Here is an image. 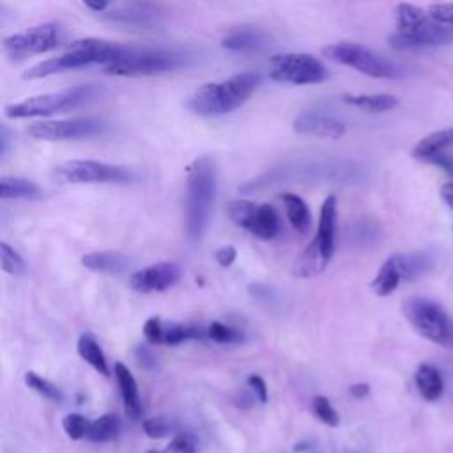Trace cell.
<instances>
[{
  "label": "cell",
  "mask_w": 453,
  "mask_h": 453,
  "mask_svg": "<svg viewBox=\"0 0 453 453\" xmlns=\"http://www.w3.org/2000/svg\"><path fill=\"white\" fill-rule=\"evenodd\" d=\"M78 354L83 361H87L96 372H99L101 375L108 377L110 375V368H108V361H106V356L103 352V349L99 347L97 340L94 338V334L90 333H83L80 338H78Z\"/></svg>",
  "instance_id": "23"
},
{
  "label": "cell",
  "mask_w": 453,
  "mask_h": 453,
  "mask_svg": "<svg viewBox=\"0 0 453 453\" xmlns=\"http://www.w3.org/2000/svg\"><path fill=\"white\" fill-rule=\"evenodd\" d=\"M0 196L4 200L7 198H28V200H35L42 196V189L23 177H9L4 175L0 179Z\"/></svg>",
  "instance_id": "25"
},
{
  "label": "cell",
  "mask_w": 453,
  "mask_h": 453,
  "mask_svg": "<svg viewBox=\"0 0 453 453\" xmlns=\"http://www.w3.org/2000/svg\"><path fill=\"white\" fill-rule=\"evenodd\" d=\"M306 448H308V444H306V442H299V444H296L294 451H303V449H306Z\"/></svg>",
  "instance_id": "48"
},
{
  "label": "cell",
  "mask_w": 453,
  "mask_h": 453,
  "mask_svg": "<svg viewBox=\"0 0 453 453\" xmlns=\"http://www.w3.org/2000/svg\"><path fill=\"white\" fill-rule=\"evenodd\" d=\"M103 87L87 83L64 88L58 92H48L39 96H30L19 103L7 104L4 108L5 117L9 119H32V117H50L55 113L69 111L78 106H83L97 97H101Z\"/></svg>",
  "instance_id": "5"
},
{
  "label": "cell",
  "mask_w": 453,
  "mask_h": 453,
  "mask_svg": "<svg viewBox=\"0 0 453 453\" xmlns=\"http://www.w3.org/2000/svg\"><path fill=\"white\" fill-rule=\"evenodd\" d=\"M248 384L253 389V393L258 398V402L265 403L267 402V386H265L264 379L260 375H250L248 377Z\"/></svg>",
  "instance_id": "43"
},
{
  "label": "cell",
  "mask_w": 453,
  "mask_h": 453,
  "mask_svg": "<svg viewBox=\"0 0 453 453\" xmlns=\"http://www.w3.org/2000/svg\"><path fill=\"white\" fill-rule=\"evenodd\" d=\"M398 262L403 280H412L423 274L430 265V260L423 253H398Z\"/></svg>",
  "instance_id": "31"
},
{
  "label": "cell",
  "mask_w": 453,
  "mask_h": 453,
  "mask_svg": "<svg viewBox=\"0 0 453 453\" xmlns=\"http://www.w3.org/2000/svg\"><path fill=\"white\" fill-rule=\"evenodd\" d=\"M163 333H165V327L157 317H150L143 326V334H145L147 342L152 345L163 343Z\"/></svg>",
  "instance_id": "41"
},
{
  "label": "cell",
  "mask_w": 453,
  "mask_h": 453,
  "mask_svg": "<svg viewBox=\"0 0 453 453\" xmlns=\"http://www.w3.org/2000/svg\"><path fill=\"white\" fill-rule=\"evenodd\" d=\"M83 267L103 273V274H120L127 271L129 258L119 251H94L81 257Z\"/></svg>",
  "instance_id": "19"
},
{
  "label": "cell",
  "mask_w": 453,
  "mask_h": 453,
  "mask_svg": "<svg viewBox=\"0 0 453 453\" xmlns=\"http://www.w3.org/2000/svg\"><path fill=\"white\" fill-rule=\"evenodd\" d=\"M402 280H403V274H402V269H400L398 255H393L380 265V269L377 271L370 287H372V292L375 296L386 297V296H389L396 290V287L400 285Z\"/></svg>",
  "instance_id": "21"
},
{
  "label": "cell",
  "mask_w": 453,
  "mask_h": 453,
  "mask_svg": "<svg viewBox=\"0 0 453 453\" xmlns=\"http://www.w3.org/2000/svg\"><path fill=\"white\" fill-rule=\"evenodd\" d=\"M388 41L391 48L400 51L441 46L453 42V27L435 21L423 7L398 4L396 28Z\"/></svg>",
  "instance_id": "4"
},
{
  "label": "cell",
  "mask_w": 453,
  "mask_h": 453,
  "mask_svg": "<svg viewBox=\"0 0 453 453\" xmlns=\"http://www.w3.org/2000/svg\"><path fill=\"white\" fill-rule=\"evenodd\" d=\"M157 11L154 7L149 5H131L120 11H113L108 12L106 18L110 21L115 23H124V25H140V27H147L157 21Z\"/></svg>",
  "instance_id": "26"
},
{
  "label": "cell",
  "mask_w": 453,
  "mask_h": 453,
  "mask_svg": "<svg viewBox=\"0 0 453 453\" xmlns=\"http://www.w3.org/2000/svg\"><path fill=\"white\" fill-rule=\"evenodd\" d=\"M136 48L124 46L119 42L97 39V37H85L73 41L64 53L46 58L32 67H28L23 73V80H41L48 78L64 71L71 69H80L94 64H103L108 65L111 62H117L131 53H134Z\"/></svg>",
  "instance_id": "1"
},
{
  "label": "cell",
  "mask_w": 453,
  "mask_h": 453,
  "mask_svg": "<svg viewBox=\"0 0 453 453\" xmlns=\"http://www.w3.org/2000/svg\"><path fill=\"white\" fill-rule=\"evenodd\" d=\"M186 64L182 53L166 50H138L117 62L104 65V74L120 78L156 76L168 71H175Z\"/></svg>",
  "instance_id": "9"
},
{
  "label": "cell",
  "mask_w": 453,
  "mask_h": 453,
  "mask_svg": "<svg viewBox=\"0 0 453 453\" xmlns=\"http://www.w3.org/2000/svg\"><path fill=\"white\" fill-rule=\"evenodd\" d=\"M216 163L203 154L191 161L186 179V232L191 241H198L211 219L216 200Z\"/></svg>",
  "instance_id": "3"
},
{
  "label": "cell",
  "mask_w": 453,
  "mask_h": 453,
  "mask_svg": "<svg viewBox=\"0 0 453 453\" xmlns=\"http://www.w3.org/2000/svg\"><path fill=\"white\" fill-rule=\"evenodd\" d=\"M23 380H25V384H27L30 389H34L35 393H39V395L44 396L46 400L60 402V400L64 398V396H62V391H60L53 382H50L48 379L37 375L35 372H27V373L23 375Z\"/></svg>",
  "instance_id": "32"
},
{
  "label": "cell",
  "mask_w": 453,
  "mask_h": 453,
  "mask_svg": "<svg viewBox=\"0 0 453 453\" xmlns=\"http://www.w3.org/2000/svg\"><path fill=\"white\" fill-rule=\"evenodd\" d=\"M342 101L366 113H384L398 106V97L391 94H343Z\"/></svg>",
  "instance_id": "20"
},
{
  "label": "cell",
  "mask_w": 453,
  "mask_h": 453,
  "mask_svg": "<svg viewBox=\"0 0 453 453\" xmlns=\"http://www.w3.org/2000/svg\"><path fill=\"white\" fill-rule=\"evenodd\" d=\"M62 428H64V432H65L71 439L78 441V439L87 437L88 428H90V423H88V419H87L85 416L73 412V414H67V416L62 419Z\"/></svg>",
  "instance_id": "36"
},
{
  "label": "cell",
  "mask_w": 453,
  "mask_h": 453,
  "mask_svg": "<svg viewBox=\"0 0 453 453\" xmlns=\"http://www.w3.org/2000/svg\"><path fill=\"white\" fill-rule=\"evenodd\" d=\"M402 313L425 340L437 345H448L451 342V322L439 303L426 297H407L402 303Z\"/></svg>",
  "instance_id": "8"
},
{
  "label": "cell",
  "mask_w": 453,
  "mask_h": 453,
  "mask_svg": "<svg viewBox=\"0 0 453 453\" xmlns=\"http://www.w3.org/2000/svg\"><path fill=\"white\" fill-rule=\"evenodd\" d=\"M113 373H115V379H117L119 388H120V395H122V400H124L126 414L131 419H138L140 414H142V402H140L138 386H136V380H134L133 373L122 363H115Z\"/></svg>",
  "instance_id": "18"
},
{
  "label": "cell",
  "mask_w": 453,
  "mask_h": 453,
  "mask_svg": "<svg viewBox=\"0 0 453 453\" xmlns=\"http://www.w3.org/2000/svg\"><path fill=\"white\" fill-rule=\"evenodd\" d=\"M292 127L299 134H308V136H319V138H329V140H338L345 134L347 127L345 124L327 113L322 111H303L299 113Z\"/></svg>",
  "instance_id": "14"
},
{
  "label": "cell",
  "mask_w": 453,
  "mask_h": 453,
  "mask_svg": "<svg viewBox=\"0 0 453 453\" xmlns=\"http://www.w3.org/2000/svg\"><path fill=\"white\" fill-rule=\"evenodd\" d=\"M207 336L218 343H239L244 340L242 333L237 329H232L221 322H212L207 329Z\"/></svg>",
  "instance_id": "37"
},
{
  "label": "cell",
  "mask_w": 453,
  "mask_h": 453,
  "mask_svg": "<svg viewBox=\"0 0 453 453\" xmlns=\"http://www.w3.org/2000/svg\"><path fill=\"white\" fill-rule=\"evenodd\" d=\"M216 262L221 265V267H230L237 257V251L234 246H223L216 251Z\"/></svg>",
  "instance_id": "44"
},
{
  "label": "cell",
  "mask_w": 453,
  "mask_h": 453,
  "mask_svg": "<svg viewBox=\"0 0 453 453\" xmlns=\"http://www.w3.org/2000/svg\"><path fill=\"white\" fill-rule=\"evenodd\" d=\"M257 207H258V203H253V202H248V200H234V202L228 203L226 211H228L230 219L235 225L250 230L251 221L257 214Z\"/></svg>",
  "instance_id": "30"
},
{
  "label": "cell",
  "mask_w": 453,
  "mask_h": 453,
  "mask_svg": "<svg viewBox=\"0 0 453 453\" xmlns=\"http://www.w3.org/2000/svg\"><path fill=\"white\" fill-rule=\"evenodd\" d=\"M134 357H136L138 365H140L142 368H145V370H152V368H156V365H157V359H156L154 352H152L150 347H147V345H138V347L134 349Z\"/></svg>",
  "instance_id": "42"
},
{
  "label": "cell",
  "mask_w": 453,
  "mask_h": 453,
  "mask_svg": "<svg viewBox=\"0 0 453 453\" xmlns=\"http://www.w3.org/2000/svg\"><path fill=\"white\" fill-rule=\"evenodd\" d=\"M449 147H453V127H446L421 138L412 149V157L421 161L425 156L437 150H446Z\"/></svg>",
  "instance_id": "28"
},
{
  "label": "cell",
  "mask_w": 453,
  "mask_h": 453,
  "mask_svg": "<svg viewBox=\"0 0 453 453\" xmlns=\"http://www.w3.org/2000/svg\"><path fill=\"white\" fill-rule=\"evenodd\" d=\"M145 453H163V451H156V449H149V451H145Z\"/></svg>",
  "instance_id": "49"
},
{
  "label": "cell",
  "mask_w": 453,
  "mask_h": 453,
  "mask_svg": "<svg viewBox=\"0 0 453 453\" xmlns=\"http://www.w3.org/2000/svg\"><path fill=\"white\" fill-rule=\"evenodd\" d=\"M327 262H329V257L324 253L319 241L313 239L296 258L292 273L297 278H313L326 269Z\"/></svg>",
  "instance_id": "16"
},
{
  "label": "cell",
  "mask_w": 453,
  "mask_h": 453,
  "mask_svg": "<svg viewBox=\"0 0 453 453\" xmlns=\"http://www.w3.org/2000/svg\"><path fill=\"white\" fill-rule=\"evenodd\" d=\"M250 232L253 235H257L258 239H264V241H269V239L276 237V234L280 232V219H278V214H276L273 205L258 203L257 214H255V218L251 221V226H250Z\"/></svg>",
  "instance_id": "24"
},
{
  "label": "cell",
  "mask_w": 453,
  "mask_h": 453,
  "mask_svg": "<svg viewBox=\"0 0 453 453\" xmlns=\"http://www.w3.org/2000/svg\"><path fill=\"white\" fill-rule=\"evenodd\" d=\"M0 265H2V271L9 273L12 276H18V274L25 273V260L5 241L0 242Z\"/></svg>",
  "instance_id": "34"
},
{
  "label": "cell",
  "mask_w": 453,
  "mask_h": 453,
  "mask_svg": "<svg viewBox=\"0 0 453 453\" xmlns=\"http://www.w3.org/2000/svg\"><path fill=\"white\" fill-rule=\"evenodd\" d=\"M143 426V432L152 437V439H161V437H166L170 434H173V425L168 423L166 419L163 418H150V419H145L142 423Z\"/></svg>",
  "instance_id": "38"
},
{
  "label": "cell",
  "mask_w": 453,
  "mask_h": 453,
  "mask_svg": "<svg viewBox=\"0 0 453 453\" xmlns=\"http://www.w3.org/2000/svg\"><path fill=\"white\" fill-rule=\"evenodd\" d=\"M163 453H195V442L188 434H177Z\"/></svg>",
  "instance_id": "40"
},
{
  "label": "cell",
  "mask_w": 453,
  "mask_h": 453,
  "mask_svg": "<svg viewBox=\"0 0 453 453\" xmlns=\"http://www.w3.org/2000/svg\"><path fill=\"white\" fill-rule=\"evenodd\" d=\"M334 230H336V196L329 195L320 205L319 228L315 237L329 258L334 253Z\"/></svg>",
  "instance_id": "17"
},
{
  "label": "cell",
  "mask_w": 453,
  "mask_h": 453,
  "mask_svg": "<svg viewBox=\"0 0 453 453\" xmlns=\"http://www.w3.org/2000/svg\"><path fill=\"white\" fill-rule=\"evenodd\" d=\"M62 42V30L55 23H42L23 32L11 34L4 39L2 50L4 53L14 60L21 62L34 55H42L57 50Z\"/></svg>",
  "instance_id": "10"
},
{
  "label": "cell",
  "mask_w": 453,
  "mask_h": 453,
  "mask_svg": "<svg viewBox=\"0 0 453 453\" xmlns=\"http://www.w3.org/2000/svg\"><path fill=\"white\" fill-rule=\"evenodd\" d=\"M414 380H416V388H418V393L421 395L423 400L426 402H435L442 396L444 393V382H442V377H441V372L434 366V365H428V363H421L416 370V375H414Z\"/></svg>",
  "instance_id": "22"
},
{
  "label": "cell",
  "mask_w": 453,
  "mask_h": 453,
  "mask_svg": "<svg viewBox=\"0 0 453 453\" xmlns=\"http://www.w3.org/2000/svg\"><path fill=\"white\" fill-rule=\"evenodd\" d=\"M119 432H120L119 418L113 414H104L90 423L87 439H90L92 442H108V441H113L119 435Z\"/></svg>",
  "instance_id": "29"
},
{
  "label": "cell",
  "mask_w": 453,
  "mask_h": 453,
  "mask_svg": "<svg viewBox=\"0 0 453 453\" xmlns=\"http://www.w3.org/2000/svg\"><path fill=\"white\" fill-rule=\"evenodd\" d=\"M441 198H442V202L453 211V182H446V184L441 188Z\"/></svg>",
  "instance_id": "45"
},
{
  "label": "cell",
  "mask_w": 453,
  "mask_h": 453,
  "mask_svg": "<svg viewBox=\"0 0 453 453\" xmlns=\"http://www.w3.org/2000/svg\"><path fill=\"white\" fill-rule=\"evenodd\" d=\"M368 393H370V386L365 384V382H359V384L350 386V395H352L354 398H365Z\"/></svg>",
  "instance_id": "46"
},
{
  "label": "cell",
  "mask_w": 453,
  "mask_h": 453,
  "mask_svg": "<svg viewBox=\"0 0 453 453\" xmlns=\"http://www.w3.org/2000/svg\"><path fill=\"white\" fill-rule=\"evenodd\" d=\"M311 409H313L315 416H317L324 425H327V426H338L340 416H338V412L334 411V407L331 405V402H329L326 396L315 395V396L311 398Z\"/></svg>",
  "instance_id": "35"
},
{
  "label": "cell",
  "mask_w": 453,
  "mask_h": 453,
  "mask_svg": "<svg viewBox=\"0 0 453 453\" xmlns=\"http://www.w3.org/2000/svg\"><path fill=\"white\" fill-rule=\"evenodd\" d=\"M180 278V267L173 262H159L131 274L129 285L136 292H163Z\"/></svg>",
  "instance_id": "13"
},
{
  "label": "cell",
  "mask_w": 453,
  "mask_h": 453,
  "mask_svg": "<svg viewBox=\"0 0 453 453\" xmlns=\"http://www.w3.org/2000/svg\"><path fill=\"white\" fill-rule=\"evenodd\" d=\"M428 14L442 23V25H449L453 27V2H441V4H432L430 7H426Z\"/></svg>",
  "instance_id": "39"
},
{
  "label": "cell",
  "mask_w": 453,
  "mask_h": 453,
  "mask_svg": "<svg viewBox=\"0 0 453 453\" xmlns=\"http://www.w3.org/2000/svg\"><path fill=\"white\" fill-rule=\"evenodd\" d=\"M53 179L62 184H127L136 180V173L120 165L71 159L53 168Z\"/></svg>",
  "instance_id": "7"
},
{
  "label": "cell",
  "mask_w": 453,
  "mask_h": 453,
  "mask_svg": "<svg viewBox=\"0 0 453 453\" xmlns=\"http://www.w3.org/2000/svg\"><path fill=\"white\" fill-rule=\"evenodd\" d=\"M322 53L326 58L336 64L347 65L350 69H356L357 73L372 78L396 80L403 76V71L400 65H396L395 62L380 57L379 53L357 42H349V41L333 42V44H327L322 50Z\"/></svg>",
  "instance_id": "6"
},
{
  "label": "cell",
  "mask_w": 453,
  "mask_h": 453,
  "mask_svg": "<svg viewBox=\"0 0 453 453\" xmlns=\"http://www.w3.org/2000/svg\"><path fill=\"white\" fill-rule=\"evenodd\" d=\"M83 4L94 12H103L108 7L110 0H83Z\"/></svg>",
  "instance_id": "47"
},
{
  "label": "cell",
  "mask_w": 453,
  "mask_h": 453,
  "mask_svg": "<svg viewBox=\"0 0 453 453\" xmlns=\"http://www.w3.org/2000/svg\"><path fill=\"white\" fill-rule=\"evenodd\" d=\"M260 81L258 73L246 71L221 81L205 83L188 97L186 108L200 117L226 115L241 108L258 88Z\"/></svg>",
  "instance_id": "2"
},
{
  "label": "cell",
  "mask_w": 453,
  "mask_h": 453,
  "mask_svg": "<svg viewBox=\"0 0 453 453\" xmlns=\"http://www.w3.org/2000/svg\"><path fill=\"white\" fill-rule=\"evenodd\" d=\"M269 78L290 85H315L327 78L326 67L308 53H280L269 60Z\"/></svg>",
  "instance_id": "11"
},
{
  "label": "cell",
  "mask_w": 453,
  "mask_h": 453,
  "mask_svg": "<svg viewBox=\"0 0 453 453\" xmlns=\"http://www.w3.org/2000/svg\"><path fill=\"white\" fill-rule=\"evenodd\" d=\"M269 44L271 42L267 34L253 27L234 28L221 41V46L226 51H235V53H257L265 50Z\"/></svg>",
  "instance_id": "15"
},
{
  "label": "cell",
  "mask_w": 453,
  "mask_h": 453,
  "mask_svg": "<svg viewBox=\"0 0 453 453\" xmlns=\"http://www.w3.org/2000/svg\"><path fill=\"white\" fill-rule=\"evenodd\" d=\"M207 336V331H202L200 327H191V326H180V324H172L165 329L163 333V343L166 345H179L184 340L189 338H203Z\"/></svg>",
  "instance_id": "33"
},
{
  "label": "cell",
  "mask_w": 453,
  "mask_h": 453,
  "mask_svg": "<svg viewBox=\"0 0 453 453\" xmlns=\"http://www.w3.org/2000/svg\"><path fill=\"white\" fill-rule=\"evenodd\" d=\"M106 129V122L96 117H71L58 120H41L30 124L28 136L42 142H64V140H83L101 134Z\"/></svg>",
  "instance_id": "12"
},
{
  "label": "cell",
  "mask_w": 453,
  "mask_h": 453,
  "mask_svg": "<svg viewBox=\"0 0 453 453\" xmlns=\"http://www.w3.org/2000/svg\"><path fill=\"white\" fill-rule=\"evenodd\" d=\"M281 202L285 205V212H287V218H288L290 225L297 232L304 234L310 228V219H311L306 202L301 196L294 195V193H283Z\"/></svg>",
  "instance_id": "27"
}]
</instances>
